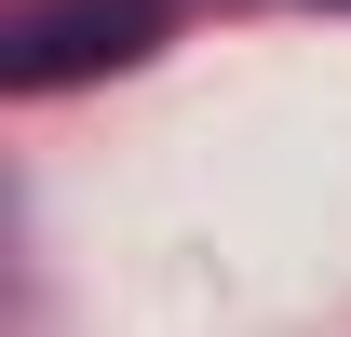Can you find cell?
I'll return each mask as SVG.
<instances>
[{"mask_svg": "<svg viewBox=\"0 0 351 337\" xmlns=\"http://www.w3.org/2000/svg\"><path fill=\"white\" fill-rule=\"evenodd\" d=\"M149 41H162V0H41L14 27V54H0V82L14 95H68L95 68H135Z\"/></svg>", "mask_w": 351, "mask_h": 337, "instance_id": "1", "label": "cell"}]
</instances>
